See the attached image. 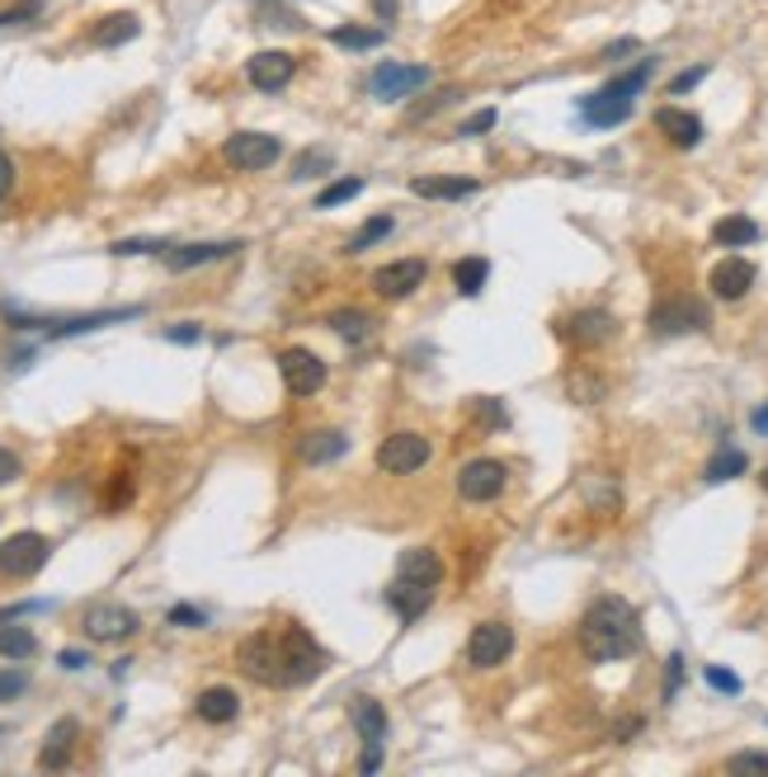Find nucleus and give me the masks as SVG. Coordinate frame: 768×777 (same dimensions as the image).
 Returning a JSON list of instances; mask_svg holds the SVG:
<instances>
[{
	"mask_svg": "<svg viewBox=\"0 0 768 777\" xmlns=\"http://www.w3.org/2000/svg\"><path fill=\"white\" fill-rule=\"evenodd\" d=\"M514 656V631L504 622H477L467 636V664L471 669H495Z\"/></svg>",
	"mask_w": 768,
	"mask_h": 777,
	"instance_id": "10",
	"label": "nucleus"
},
{
	"mask_svg": "<svg viewBox=\"0 0 768 777\" xmlns=\"http://www.w3.org/2000/svg\"><path fill=\"white\" fill-rule=\"evenodd\" d=\"M349 448V438L340 429H311L298 438V457L307 467H326V462H335V457H344Z\"/></svg>",
	"mask_w": 768,
	"mask_h": 777,
	"instance_id": "21",
	"label": "nucleus"
},
{
	"mask_svg": "<svg viewBox=\"0 0 768 777\" xmlns=\"http://www.w3.org/2000/svg\"><path fill=\"white\" fill-rule=\"evenodd\" d=\"M207 617L199 613V608H189V604H180V608H170V627H203Z\"/></svg>",
	"mask_w": 768,
	"mask_h": 777,
	"instance_id": "40",
	"label": "nucleus"
},
{
	"mask_svg": "<svg viewBox=\"0 0 768 777\" xmlns=\"http://www.w3.org/2000/svg\"><path fill=\"white\" fill-rule=\"evenodd\" d=\"M434 81V71L429 66H401V62H382L373 76H369V91L377 99H410L415 91H425V85Z\"/></svg>",
	"mask_w": 768,
	"mask_h": 777,
	"instance_id": "12",
	"label": "nucleus"
},
{
	"mask_svg": "<svg viewBox=\"0 0 768 777\" xmlns=\"http://www.w3.org/2000/svg\"><path fill=\"white\" fill-rule=\"evenodd\" d=\"M425 278H429L425 259H392V264H382V269L373 274V292L387 297V302H401V297H410Z\"/></svg>",
	"mask_w": 768,
	"mask_h": 777,
	"instance_id": "15",
	"label": "nucleus"
},
{
	"mask_svg": "<svg viewBox=\"0 0 768 777\" xmlns=\"http://www.w3.org/2000/svg\"><path fill=\"white\" fill-rule=\"evenodd\" d=\"M755 429L768 434V405H764V411H755Z\"/></svg>",
	"mask_w": 768,
	"mask_h": 777,
	"instance_id": "51",
	"label": "nucleus"
},
{
	"mask_svg": "<svg viewBox=\"0 0 768 777\" xmlns=\"http://www.w3.org/2000/svg\"><path fill=\"white\" fill-rule=\"evenodd\" d=\"M491 128H495V109H486V114H477V118H467L458 137H477V132H491Z\"/></svg>",
	"mask_w": 768,
	"mask_h": 777,
	"instance_id": "42",
	"label": "nucleus"
},
{
	"mask_svg": "<svg viewBox=\"0 0 768 777\" xmlns=\"http://www.w3.org/2000/svg\"><path fill=\"white\" fill-rule=\"evenodd\" d=\"M335 166V156H330L326 147H311V151H302L298 161H292V170H288V180H298V184H307V180H321V174Z\"/></svg>",
	"mask_w": 768,
	"mask_h": 777,
	"instance_id": "30",
	"label": "nucleus"
},
{
	"mask_svg": "<svg viewBox=\"0 0 768 777\" xmlns=\"http://www.w3.org/2000/svg\"><path fill=\"white\" fill-rule=\"evenodd\" d=\"M566 392H570V401H580V405H595V401H604L608 382H604V377H595V373H585V368H575V373L566 377Z\"/></svg>",
	"mask_w": 768,
	"mask_h": 777,
	"instance_id": "32",
	"label": "nucleus"
},
{
	"mask_svg": "<svg viewBox=\"0 0 768 777\" xmlns=\"http://www.w3.org/2000/svg\"><path fill=\"white\" fill-rule=\"evenodd\" d=\"M745 467H749V457L740 453V448H722L717 457L707 462V471H703V481L707 486H722V481H736V476H745Z\"/></svg>",
	"mask_w": 768,
	"mask_h": 777,
	"instance_id": "29",
	"label": "nucleus"
},
{
	"mask_svg": "<svg viewBox=\"0 0 768 777\" xmlns=\"http://www.w3.org/2000/svg\"><path fill=\"white\" fill-rule=\"evenodd\" d=\"M504 486H510V467L495 462V457H471L458 471V494L467 504H491L504 494Z\"/></svg>",
	"mask_w": 768,
	"mask_h": 777,
	"instance_id": "6",
	"label": "nucleus"
},
{
	"mask_svg": "<svg viewBox=\"0 0 768 777\" xmlns=\"http://www.w3.org/2000/svg\"><path fill=\"white\" fill-rule=\"evenodd\" d=\"M33 650H39V636L29 627H0V656L6 660H33Z\"/></svg>",
	"mask_w": 768,
	"mask_h": 777,
	"instance_id": "31",
	"label": "nucleus"
},
{
	"mask_svg": "<svg viewBox=\"0 0 768 777\" xmlns=\"http://www.w3.org/2000/svg\"><path fill=\"white\" fill-rule=\"evenodd\" d=\"M246 76H250L255 91L274 95V91H284V85H288L292 76H298V57H288V52H278V47L255 52V57L246 62Z\"/></svg>",
	"mask_w": 768,
	"mask_h": 777,
	"instance_id": "17",
	"label": "nucleus"
},
{
	"mask_svg": "<svg viewBox=\"0 0 768 777\" xmlns=\"http://www.w3.org/2000/svg\"><path fill=\"white\" fill-rule=\"evenodd\" d=\"M326 326L335 330L344 344H369V340H373V316H369V311H359V307H340V311H330V316H326Z\"/></svg>",
	"mask_w": 768,
	"mask_h": 777,
	"instance_id": "25",
	"label": "nucleus"
},
{
	"mask_svg": "<svg viewBox=\"0 0 768 777\" xmlns=\"http://www.w3.org/2000/svg\"><path fill=\"white\" fill-rule=\"evenodd\" d=\"M137 33H142V20H137V14H128V10H118V14H104V20L95 24L90 43H95V47H124V43L137 39Z\"/></svg>",
	"mask_w": 768,
	"mask_h": 777,
	"instance_id": "24",
	"label": "nucleus"
},
{
	"mask_svg": "<svg viewBox=\"0 0 768 777\" xmlns=\"http://www.w3.org/2000/svg\"><path fill=\"white\" fill-rule=\"evenodd\" d=\"M76 735H81L76 716H62L57 726L47 731V739H43V749H39V768H43V773H62L66 764H72V754H76Z\"/></svg>",
	"mask_w": 768,
	"mask_h": 777,
	"instance_id": "19",
	"label": "nucleus"
},
{
	"mask_svg": "<svg viewBox=\"0 0 768 777\" xmlns=\"http://www.w3.org/2000/svg\"><path fill=\"white\" fill-rule=\"evenodd\" d=\"M392 226H396V222L387 217V212H382V217H373V222L363 226L359 236H349V245H344V251H349V255H363V251H369V245H377L382 236H392Z\"/></svg>",
	"mask_w": 768,
	"mask_h": 777,
	"instance_id": "34",
	"label": "nucleus"
},
{
	"mask_svg": "<svg viewBox=\"0 0 768 777\" xmlns=\"http://www.w3.org/2000/svg\"><path fill=\"white\" fill-rule=\"evenodd\" d=\"M689 330H707V307L693 297H665L651 307V334H689Z\"/></svg>",
	"mask_w": 768,
	"mask_h": 777,
	"instance_id": "14",
	"label": "nucleus"
},
{
	"mask_svg": "<svg viewBox=\"0 0 768 777\" xmlns=\"http://www.w3.org/2000/svg\"><path fill=\"white\" fill-rule=\"evenodd\" d=\"M62 669H85V650H62Z\"/></svg>",
	"mask_w": 768,
	"mask_h": 777,
	"instance_id": "47",
	"label": "nucleus"
},
{
	"mask_svg": "<svg viewBox=\"0 0 768 777\" xmlns=\"http://www.w3.org/2000/svg\"><path fill=\"white\" fill-rule=\"evenodd\" d=\"M14 189V161L6 151H0V203H6V193Z\"/></svg>",
	"mask_w": 768,
	"mask_h": 777,
	"instance_id": "44",
	"label": "nucleus"
},
{
	"mask_svg": "<svg viewBox=\"0 0 768 777\" xmlns=\"http://www.w3.org/2000/svg\"><path fill=\"white\" fill-rule=\"evenodd\" d=\"M444 589V561L439 552H429V546H410V552H401L396 561V579L387 589V604L396 608L401 622H420L429 613V604L439 598Z\"/></svg>",
	"mask_w": 768,
	"mask_h": 777,
	"instance_id": "3",
	"label": "nucleus"
},
{
	"mask_svg": "<svg viewBox=\"0 0 768 777\" xmlns=\"http://www.w3.org/2000/svg\"><path fill=\"white\" fill-rule=\"evenodd\" d=\"M655 128L665 132L679 151H693L697 141H703V118L689 114V109H660L655 114Z\"/></svg>",
	"mask_w": 768,
	"mask_h": 777,
	"instance_id": "22",
	"label": "nucleus"
},
{
	"mask_svg": "<svg viewBox=\"0 0 768 777\" xmlns=\"http://www.w3.org/2000/svg\"><path fill=\"white\" fill-rule=\"evenodd\" d=\"M641 726H646V721H641V716H632V721H622V726H618V739H632V735H637Z\"/></svg>",
	"mask_w": 768,
	"mask_h": 777,
	"instance_id": "48",
	"label": "nucleus"
},
{
	"mask_svg": "<svg viewBox=\"0 0 768 777\" xmlns=\"http://www.w3.org/2000/svg\"><path fill=\"white\" fill-rule=\"evenodd\" d=\"M81 631L99 646H118V641H128V636L142 631V617H137L132 608H124V604H90L81 617Z\"/></svg>",
	"mask_w": 768,
	"mask_h": 777,
	"instance_id": "7",
	"label": "nucleus"
},
{
	"mask_svg": "<svg viewBox=\"0 0 768 777\" xmlns=\"http://www.w3.org/2000/svg\"><path fill=\"white\" fill-rule=\"evenodd\" d=\"M359 193H363V180H359V174H354V180H335L330 189L317 193V207H321V212H326V207H340V203H349V199H359Z\"/></svg>",
	"mask_w": 768,
	"mask_h": 777,
	"instance_id": "35",
	"label": "nucleus"
},
{
	"mask_svg": "<svg viewBox=\"0 0 768 777\" xmlns=\"http://www.w3.org/2000/svg\"><path fill=\"white\" fill-rule=\"evenodd\" d=\"M29 688V674L24 669H0V702H14Z\"/></svg>",
	"mask_w": 768,
	"mask_h": 777,
	"instance_id": "37",
	"label": "nucleus"
},
{
	"mask_svg": "<svg viewBox=\"0 0 768 777\" xmlns=\"http://www.w3.org/2000/svg\"><path fill=\"white\" fill-rule=\"evenodd\" d=\"M707 683L717 688V693H730V698L740 693V679L730 674V669H722V664H707Z\"/></svg>",
	"mask_w": 768,
	"mask_h": 777,
	"instance_id": "38",
	"label": "nucleus"
},
{
	"mask_svg": "<svg viewBox=\"0 0 768 777\" xmlns=\"http://www.w3.org/2000/svg\"><path fill=\"white\" fill-rule=\"evenodd\" d=\"M655 76V62H637L632 71H622V76L604 81L595 95L580 99V118L589 123V128H618V123L632 118L637 109V95L646 91V81Z\"/></svg>",
	"mask_w": 768,
	"mask_h": 777,
	"instance_id": "4",
	"label": "nucleus"
},
{
	"mask_svg": "<svg viewBox=\"0 0 768 777\" xmlns=\"http://www.w3.org/2000/svg\"><path fill=\"white\" fill-rule=\"evenodd\" d=\"M236 664L259 688H307L326 669V650L317 646V636L307 627L274 622V627L250 631L236 646Z\"/></svg>",
	"mask_w": 768,
	"mask_h": 777,
	"instance_id": "1",
	"label": "nucleus"
},
{
	"mask_svg": "<svg viewBox=\"0 0 768 777\" xmlns=\"http://www.w3.org/2000/svg\"><path fill=\"white\" fill-rule=\"evenodd\" d=\"M194 712H199V721H207V726H226V721L241 716V698L232 693V688H203Z\"/></svg>",
	"mask_w": 768,
	"mask_h": 777,
	"instance_id": "23",
	"label": "nucleus"
},
{
	"mask_svg": "<svg viewBox=\"0 0 768 777\" xmlns=\"http://www.w3.org/2000/svg\"><path fill=\"white\" fill-rule=\"evenodd\" d=\"M486 274H491V264H486L481 255H467L452 264V288H458L462 297H477L486 288Z\"/></svg>",
	"mask_w": 768,
	"mask_h": 777,
	"instance_id": "28",
	"label": "nucleus"
},
{
	"mask_svg": "<svg viewBox=\"0 0 768 777\" xmlns=\"http://www.w3.org/2000/svg\"><path fill=\"white\" fill-rule=\"evenodd\" d=\"M755 264L749 259H740V255H726V259H717L712 264V274H707V288H712V297H722V302H740V297L755 288Z\"/></svg>",
	"mask_w": 768,
	"mask_h": 777,
	"instance_id": "16",
	"label": "nucleus"
},
{
	"mask_svg": "<svg viewBox=\"0 0 768 777\" xmlns=\"http://www.w3.org/2000/svg\"><path fill=\"white\" fill-rule=\"evenodd\" d=\"M278 156H284V141L274 132H232L222 141V161L232 170H246V174L278 166Z\"/></svg>",
	"mask_w": 768,
	"mask_h": 777,
	"instance_id": "5",
	"label": "nucleus"
},
{
	"mask_svg": "<svg viewBox=\"0 0 768 777\" xmlns=\"http://www.w3.org/2000/svg\"><path fill=\"white\" fill-rule=\"evenodd\" d=\"M387 33L382 29H359V24H340L335 33H330V43L335 47H354V52H363V47H377Z\"/></svg>",
	"mask_w": 768,
	"mask_h": 777,
	"instance_id": "33",
	"label": "nucleus"
},
{
	"mask_svg": "<svg viewBox=\"0 0 768 777\" xmlns=\"http://www.w3.org/2000/svg\"><path fill=\"white\" fill-rule=\"evenodd\" d=\"M712 241L726 245V251L755 245V241H759V222H755V217H745V212H730V217H722L717 226H712Z\"/></svg>",
	"mask_w": 768,
	"mask_h": 777,
	"instance_id": "26",
	"label": "nucleus"
},
{
	"mask_svg": "<svg viewBox=\"0 0 768 777\" xmlns=\"http://www.w3.org/2000/svg\"><path fill=\"white\" fill-rule=\"evenodd\" d=\"M354 726L363 735V745H382L387 739V712L377 698H354Z\"/></svg>",
	"mask_w": 768,
	"mask_h": 777,
	"instance_id": "27",
	"label": "nucleus"
},
{
	"mask_svg": "<svg viewBox=\"0 0 768 777\" xmlns=\"http://www.w3.org/2000/svg\"><path fill=\"white\" fill-rule=\"evenodd\" d=\"M637 43L632 39H618V43H608V52H604V57H622V52H632Z\"/></svg>",
	"mask_w": 768,
	"mask_h": 777,
	"instance_id": "49",
	"label": "nucleus"
},
{
	"mask_svg": "<svg viewBox=\"0 0 768 777\" xmlns=\"http://www.w3.org/2000/svg\"><path fill=\"white\" fill-rule=\"evenodd\" d=\"M14 476H20V457H14L10 448H0V486H10Z\"/></svg>",
	"mask_w": 768,
	"mask_h": 777,
	"instance_id": "43",
	"label": "nucleus"
},
{
	"mask_svg": "<svg viewBox=\"0 0 768 777\" xmlns=\"http://www.w3.org/2000/svg\"><path fill=\"white\" fill-rule=\"evenodd\" d=\"M764 490H768V467H764Z\"/></svg>",
	"mask_w": 768,
	"mask_h": 777,
	"instance_id": "52",
	"label": "nucleus"
},
{
	"mask_svg": "<svg viewBox=\"0 0 768 777\" xmlns=\"http://www.w3.org/2000/svg\"><path fill=\"white\" fill-rule=\"evenodd\" d=\"M703 76H707V66H693V71H684V76H674V81H670V95H689Z\"/></svg>",
	"mask_w": 768,
	"mask_h": 777,
	"instance_id": "41",
	"label": "nucleus"
},
{
	"mask_svg": "<svg viewBox=\"0 0 768 777\" xmlns=\"http://www.w3.org/2000/svg\"><path fill=\"white\" fill-rule=\"evenodd\" d=\"M679 683H684V656H670L665 660V702H674Z\"/></svg>",
	"mask_w": 768,
	"mask_h": 777,
	"instance_id": "39",
	"label": "nucleus"
},
{
	"mask_svg": "<svg viewBox=\"0 0 768 777\" xmlns=\"http://www.w3.org/2000/svg\"><path fill=\"white\" fill-rule=\"evenodd\" d=\"M241 251V241H199V245H170L166 251V264L174 274H184V269H199V264H217L226 255H236Z\"/></svg>",
	"mask_w": 768,
	"mask_h": 777,
	"instance_id": "20",
	"label": "nucleus"
},
{
	"mask_svg": "<svg viewBox=\"0 0 768 777\" xmlns=\"http://www.w3.org/2000/svg\"><path fill=\"white\" fill-rule=\"evenodd\" d=\"M377 768H382V745H369L359 758V773H377Z\"/></svg>",
	"mask_w": 768,
	"mask_h": 777,
	"instance_id": "46",
	"label": "nucleus"
},
{
	"mask_svg": "<svg viewBox=\"0 0 768 777\" xmlns=\"http://www.w3.org/2000/svg\"><path fill=\"white\" fill-rule=\"evenodd\" d=\"M52 556V542L43 533H14L0 542V575L10 579H33L47 565Z\"/></svg>",
	"mask_w": 768,
	"mask_h": 777,
	"instance_id": "8",
	"label": "nucleus"
},
{
	"mask_svg": "<svg viewBox=\"0 0 768 777\" xmlns=\"http://www.w3.org/2000/svg\"><path fill=\"white\" fill-rule=\"evenodd\" d=\"M199 334H203L199 326H174V330H166V340H170V344H194Z\"/></svg>",
	"mask_w": 768,
	"mask_h": 777,
	"instance_id": "45",
	"label": "nucleus"
},
{
	"mask_svg": "<svg viewBox=\"0 0 768 777\" xmlns=\"http://www.w3.org/2000/svg\"><path fill=\"white\" fill-rule=\"evenodd\" d=\"M410 189L420 193V199H434V203H458V199L481 193V180L477 174H415Z\"/></svg>",
	"mask_w": 768,
	"mask_h": 777,
	"instance_id": "18",
	"label": "nucleus"
},
{
	"mask_svg": "<svg viewBox=\"0 0 768 777\" xmlns=\"http://www.w3.org/2000/svg\"><path fill=\"white\" fill-rule=\"evenodd\" d=\"M726 773H768V754L759 749H740L726 758Z\"/></svg>",
	"mask_w": 768,
	"mask_h": 777,
	"instance_id": "36",
	"label": "nucleus"
},
{
	"mask_svg": "<svg viewBox=\"0 0 768 777\" xmlns=\"http://www.w3.org/2000/svg\"><path fill=\"white\" fill-rule=\"evenodd\" d=\"M373 10L382 14V20H392V14H396V0H373Z\"/></svg>",
	"mask_w": 768,
	"mask_h": 777,
	"instance_id": "50",
	"label": "nucleus"
},
{
	"mask_svg": "<svg viewBox=\"0 0 768 777\" xmlns=\"http://www.w3.org/2000/svg\"><path fill=\"white\" fill-rule=\"evenodd\" d=\"M278 373H284V386H288L292 396H317L321 386H326V377H330V368L311 349L292 344V349L278 353Z\"/></svg>",
	"mask_w": 768,
	"mask_h": 777,
	"instance_id": "9",
	"label": "nucleus"
},
{
	"mask_svg": "<svg viewBox=\"0 0 768 777\" xmlns=\"http://www.w3.org/2000/svg\"><path fill=\"white\" fill-rule=\"evenodd\" d=\"M429 462V438L425 434H387L382 438V448H377V467L387 471V476H410V471H420Z\"/></svg>",
	"mask_w": 768,
	"mask_h": 777,
	"instance_id": "11",
	"label": "nucleus"
},
{
	"mask_svg": "<svg viewBox=\"0 0 768 777\" xmlns=\"http://www.w3.org/2000/svg\"><path fill=\"white\" fill-rule=\"evenodd\" d=\"M580 650L589 664H614L641 650V613L622 594H604L580 617Z\"/></svg>",
	"mask_w": 768,
	"mask_h": 777,
	"instance_id": "2",
	"label": "nucleus"
},
{
	"mask_svg": "<svg viewBox=\"0 0 768 777\" xmlns=\"http://www.w3.org/2000/svg\"><path fill=\"white\" fill-rule=\"evenodd\" d=\"M556 330H562V340L575 344V349H599L618 334V321L604 307H585V311H570Z\"/></svg>",
	"mask_w": 768,
	"mask_h": 777,
	"instance_id": "13",
	"label": "nucleus"
}]
</instances>
